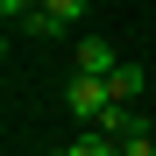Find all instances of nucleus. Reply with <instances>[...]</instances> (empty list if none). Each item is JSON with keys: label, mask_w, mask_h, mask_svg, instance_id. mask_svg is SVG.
Here are the masks:
<instances>
[{"label": "nucleus", "mask_w": 156, "mask_h": 156, "mask_svg": "<svg viewBox=\"0 0 156 156\" xmlns=\"http://www.w3.org/2000/svg\"><path fill=\"white\" fill-rule=\"evenodd\" d=\"M64 156H121V142L107 135V128H85V135H71V149Z\"/></svg>", "instance_id": "obj_5"}, {"label": "nucleus", "mask_w": 156, "mask_h": 156, "mask_svg": "<svg viewBox=\"0 0 156 156\" xmlns=\"http://www.w3.org/2000/svg\"><path fill=\"white\" fill-rule=\"evenodd\" d=\"M64 29H71V21H57L50 7H36V14H21V36H36V43H57Z\"/></svg>", "instance_id": "obj_6"}, {"label": "nucleus", "mask_w": 156, "mask_h": 156, "mask_svg": "<svg viewBox=\"0 0 156 156\" xmlns=\"http://www.w3.org/2000/svg\"><path fill=\"white\" fill-rule=\"evenodd\" d=\"M71 57H78L71 71H92V78H114V71H121V50H114L107 36H78V50H71Z\"/></svg>", "instance_id": "obj_2"}, {"label": "nucleus", "mask_w": 156, "mask_h": 156, "mask_svg": "<svg viewBox=\"0 0 156 156\" xmlns=\"http://www.w3.org/2000/svg\"><path fill=\"white\" fill-rule=\"evenodd\" d=\"M92 128H107L114 142H135V135H149V114H135V99H114V107L99 114Z\"/></svg>", "instance_id": "obj_3"}, {"label": "nucleus", "mask_w": 156, "mask_h": 156, "mask_svg": "<svg viewBox=\"0 0 156 156\" xmlns=\"http://www.w3.org/2000/svg\"><path fill=\"white\" fill-rule=\"evenodd\" d=\"M142 85H149V71H142V64H128V57H121V71L107 78V92H114V99H142Z\"/></svg>", "instance_id": "obj_4"}, {"label": "nucleus", "mask_w": 156, "mask_h": 156, "mask_svg": "<svg viewBox=\"0 0 156 156\" xmlns=\"http://www.w3.org/2000/svg\"><path fill=\"white\" fill-rule=\"evenodd\" d=\"M121 156H156V135H135V142H121Z\"/></svg>", "instance_id": "obj_9"}, {"label": "nucleus", "mask_w": 156, "mask_h": 156, "mask_svg": "<svg viewBox=\"0 0 156 156\" xmlns=\"http://www.w3.org/2000/svg\"><path fill=\"white\" fill-rule=\"evenodd\" d=\"M43 7L57 14V21H85V7H92V0H43Z\"/></svg>", "instance_id": "obj_7"}, {"label": "nucleus", "mask_w": 156, "mask_h": 156, "mask_svg": "<svg viewBox=\"0 0 156 156\" xmlns=\"http://www.w3.org/2000/svg\"><path fill=\"white\" fill-rule=\"evenodd\" d=\"M43 7V0H0V14H7V21H21V14H36Z\"/></svg>", "instance_id": "obj_8"}, {"label": "nucleus", "mask_w": 156, "mask_h": 156, "mask_svg": "<svg viewBox=\"0 0 156 156\" xmlns=\"http://www.w3.org/2000/svg\"><path fill=\"white\" fill-rule=\"evenodd\" d=\"M64 99H71V114H78V121H99V114L114 107L107 78H92V71H71V85H64Z\"/></svg>", "instance_id": "obj_1"}]
</instances>
